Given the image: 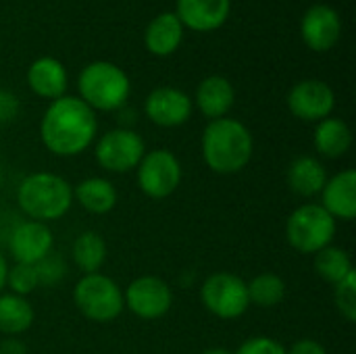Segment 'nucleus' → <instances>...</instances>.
<instances>
[{"instance_id":"obj_24","label":"nucleus","mask_w":356,"mask_h":354,"mask_svg":"<svg viewBox=\"0 0 356 354\" xmlns=\"http://www.w3.org/2000/svg\"><path fill=\"white\" fill-rule=\"evenodd\" d=\"M73 261L86 273H98L106 261V242L96 232H83L73 242Z\"/></svg>"},{"instance_id":"obj_20","label":"nucleus","mask_w":356,"mask_h":354,"mask_svg":"<svg viewBox=\"0 0 356 354\" xmlns=\"http://www.w3.org/2000/svg\"><path fill=\"white\" fill-rule=\"evenodd\" d=\"M325 182H327L325 167L315 156H298L288 167V186L298 196L309 198V196L321 194V190L325 188Z\"/></svg>"},{"instance_id":"obj_36","label":"nucleus","mask_w":356,"mask_h":354,"mask_svg":"<svg viewBox=\"0 0 356 354\" xmlns=\"http://www.w3.org/2000/svg\"><path fill=\"white\" fill-rule=\"evenodd\" d=\"M0 188H2V165H0Z\"/></svg>"},{"instance_id":"obj_29","label":"nucleus","mask_w":356,"mask_h":354,"mask_svg":"<svg viewBox=\"0 0 356 354\" xmlns=\"http://www.w3.org/2000/svg\"><path fill=\"white\" fill-rule=\"evenodd\" d=\"M33 267H35L38 284L48 286V288L50 286H56L58 282H63V277L67 273V265H65L63 257L60 255H54L52 250L44 259H40Z\"/></svg>"},{"instance_id":"obj_27","label":"nucleus","mask_w":356,"mask_h":354,"mask_svg":"<svg viewBox=\"0 0 356 354\" xmlns=\"http://www.w3.org/2000/svg\"><path fill=\"white\" fill-rule=\"evenodd\" d=\"M6 284L13 290V294L17 296H27L29 292H33L40 284H38V275H35V267L33 265H23L17 263L15 267L8 269L6 273Z\"/></svg>"},{"instance_id":"obj_15","label":"nucleus","mask_w":356,"mask_h":354,"mask_svg":"<svg viewBox=\"0 0 356 354\" xmlns=\"http://www.w3.org/2000/svg\"><path fill=\"white\" fill-rule=\"evenodd\" d=\"M232 10V0H177L175 15L192 31L219 29Z\"/></svg>"},{"instance_id":"obj_30","label":"nucleus","mask_w":356,"mask_h":354,"mask_svg":"<svg viewBox=\"0 0 356 354\" xmlns=\"http://www.w3.org/2000/svg\"><path fill=\"white\" fill-rule=\"evenodd\" d=\"M236 354H288V351L273 338H267V336H254V338H248Z\"/></svg>"},{"instance_id":"obj_31","label":"nucleus","mask_w":356,"mask_h":354,"mask_svg":"<svg viewBox=\"0 0 356 354\" xmlns=\"http://www.w3.org/2000/svg\"><path fill=\"white\" fill-rule=\"evenodd\" d=\"M17 115H19V98L8 90H0V125L15 121Z\"/></svg>"},{"instance_id":"obj_13","label":"nucleus","mask_w":356,"mask_h":354,"mask_svg":"<svg viewBox=\"0 0 356 354\" xmlns=\"http://www.w3.org/2000/svg\"><path fill=\"white\" fill-rule=\"evenodd\" d=\"M144 111L152 123H156L161 127H177L190 119L192 100L184 90L163 86L148 94V98L144 102Z\"/></svg>"},{"instance_id":"obj_26","label":"nucleus","mask_w":356,"mask_h":354,"mask_svg":"<svg viewBox=\"0 0 356 354\" xmlns=\"http://www.w3.org/2000/svg\"><path fill=\"white\" fill-rule=\"evenodd\" d=\"M246 288L250 305L261 309H273L286 298V284L275 273H261L250 284H246Z\"/></svg>"},{"instance_id":"obj_35","label":"nucleus","mask_w":356,"mask_h":354,"mask_svg":"<svg viewBox=\"0 0 356 354\" xmlns=\"http://www.w3.org/2000/svg\"><path fill=\"white\" fill-rule=\"evenodd\" d=\"M202 354H232L229 351H225V348H209V351H204Z\"/></svg>"},{"instance_id":"obj_17","label":"nucleus","mask_w":356,"mask_h":354,"mask_svg":"<svg viewBox=\"0 0 356 354\" xmlns=\"http://www.w3.org/2000/svg\"><path fill=\"white\" fill-rule=\"evenodd\" d=\"M323 194V209L334 219L353 221L356 215V173L353 169H346L332 179L325 182Z\"/></svg>"},{"instance_id":"obj_32","label":"nucleus","mask_w":356,"mask_h":354,"mask_svg":"<svg viewBox=\"0 0 356 354\" xmlns=\"http://www.w3.org/2000/svg\"><path fill=\"white\" fill-rule=\"evenodd\" d=\"M288 354H327V351H325V346L321 342L305 338V340L294 342V346L288 351Z\"/></svg>"},{"instance_id":"obj_22","label":"nucleus","mask_w":356,"mask_h":354,"mask_svg":"<svg viewBox=\"0 0 356 354\" xmlns=\"http://www.w3.org/2000/svg\"><path fill=\"white\" fill-rule=\"evenodd\" d=\"M73 196L88 213L94 215H104L117 204V190L104 177H88L79 182L73 190Z\"/></svg>"},{"instance_id":"obj_33","label":"nucleus","mask_w":356,"mask_h":354,"mask_svg":"<svg viewBox=\"0 0 356 354\" xmlns=\"http://www.w3.org/2000/svg\"><path fill=\"white\" fill-rule=\"evenodd\" d=\"M0 354H25V344L17 338H6L0 344Z\"/></svg>"},{"instance_id":"obj_14","label":"nucleus","mask_w":356,"mask_h":354,"mask_svg":"<svg viewBox=\"0 0 356 354\" xmlns=\"http://www.w3.org/2000/svg\"><path fill=\"white\" fill-rule=\"evenodd\" d=\"M8 250L17 263L35 265L52 250V232L46 223L23 221L8 236Z\"/></svg>"},{"instance_id":"obj_18","label":"nucleus","mask_w":356,"mask_h":354,"mask_svg":"<svg viewBox=\"0 0 356 354\" xmlns=\"http://www.w3.org/2000/svg\"><path fill=\"white\" fill-rule=\"evenodd\" d=\"M234 100H236L234 86L223 75H209L198 83L196 106L211 121L225 117L229 108L234 106Z\"/></svg>"},{"instance_id":"obj_6","label":"nucleus","mask_w":356,"mask_h":354,"mask_svg":"<svg viewBox=\"0 0 356 354\" xmlns=\"http://www.w3.org/2000/svg\"><path fill=\"white\" fill-rule=\"evenodd\" d=\"M73 300L79 313L94 323L117 319L125 305L121 288L102 273L83 275L73 290Z\"/></svg>"},{"instance_id":"obj_34","label":"nucleus","mask_w":356,"mask_h":354,"mask_svg":"<svg viewBox=\"0 0 356 354\" xmlns=\"http://www.w3.org/2000/svg\"><path fill=\"white\" fill-rule=\"evenodd\" d=\"M6 273H8L6 259H4V257H2V252H0V292H2V288L6 286Z\"/></svg>"},{"instance_id":"obj_11","label":"nucleus","mask_w":356,"mask_h":354,"mask_svg":"<svg viewBox=\"0 0 356 354\" xmlns=\"http://www.w3.org/2000/svg\"><path fill=\"white\" fill-rule=\"evenodd\" d=\"M334 90L319 79H302L288 94V106L300 121H323L334 111Z\"/></svg>"},{"instance_id":"obj_9","label":"nucleus","mask_w":356,"mask_h":354,"mask_svg":"<svg viewBox=\"0 0 356 354\" xmlns=\"http://www.w3.org/2000/svg\"><path fill=\"white\" fill-rule=\"evenodd\" d=\"M146 154L144 140L125 127L106 131L96 144V161L102 169L113 173H127L136 169Z\"/></svg>"},{"instance_id":"obj_12","label":"nucleus","mask_w":356,"mask_h":354,"mask_svg":"<svg viewBox=\"0 0 356 354\" xmlns=\"http://www.w3.org/2000/svg\"><path fill=\"white\" fill-rule=\"evenodd\" d=\"M342 33V19L336 8L330 4H315L311 6L300 21V35L302 42L315 50L325 52L334 48Z\"/></svg>"},{"instance_id":"obj_16","label":"nucleus","mask_w":356,"mask_h":354,"mask_svg":"<svg viewBox=\"0 0 356 354\" xmlns=\"http://www.w3.org/2000/svg\"><path fill=\"white\" fill-rule=\"evenodd\" d=\"M27 86L40 98L56 100L67 92V69L54 56H40L27 69Z\"/></svg>"},{"instance_id":"obj_10","label":"nucleus","mask_w":356,"mask_h":354,"mask_svg":"<svg viewBox=\"0 0 356 354\" xmlns=\"http://www.w3.org/2000/svg\"><path fill=\"white\" fill-rule=\"evenodd\" d=\"M129 311L140 319H159L169 313L173 292L167 282L156 275H142L134 280L123 296Z\"/></svg>"},{"instance_id":"obj_2","label":"nucleus","mask_w":356,"mask_h":354,"mask_svg":"<svg viewBox=\"0 0 356 354\" xmlns=\"http://www.w3.org/2000/svg\"><path fill=\"white\" fill-rule=\"evenodd\" d=\"M252 134L238 119L221 117L207 125L202 134V156L209 169L221 175L242 171L252 159Z\"/></svg>"},{"instance_id":"obj_1","label":"nucleus","mask_w":356,"mask_h":354,"mask_svg":"<svg viewBox=\"0 0 356 354\" xmlns=\"http://www.w3.org/2000/svg\"><path fill=\"white\" fill-rule=\"evenodd\" d=\"M96 131V113L79 96L52 100L40 123L42 142L56 156L81 154L94 142Z\"/></svg>"},{"instance_id":"obj_8","label":"nucleus","mask_w":356,"mask_h":354,"mask_svg":"<svg viewBox=\"0 0 356 354\" xmlns=\"http://www.w3.org/2000/svg\"><path fill=\"white\" fill-rule=\"evenodd\" d=\"M136 169L140 190L156 200L171 196L181 182V165L177 156L167 148L146 152Z\"/></svg>"},{"instance_id":"obj_28","label":"nucleus","mask_w":356,"mask_h":354,"mask_svg":"<svg viewBox=\"0 0 356 354\" xmlns=\"http://www.w3.org/2000/svg\"><path fill=\"white\" fill-rule=\"evenodd\" d=\"M334 300L336 307L340 311V315L346 321H356V273L353 271L348 277H344L340 284H336V292H334Z\"/></svg>"},{"instance_id":"obj_3","label":"nucleus","mask_w":356,"mask_h":354,"mask_svg":"<svg viewBox=\"0 0 356 354\" xmlns=\"http://www.w3.org/2000/svg\"><path fill=\"white\" fill-rule=\"evenodd\" d=\"M21 211L40 223L60 219L73 204V188L56 173H31L17 188Z\"/></svg>"},{"instance_id":"obj_19","label":"nucleus","mask_w":356,"mask_h":354,"mask_svg":"<svg viewBox=\"0 0 356 354\" xmlns=\"http://www.w3.org/2000/svg\"><path fill=\"white\" fill-rule=\"evenodd\" d=\"M184 40V25L175 13H161L156 15L144 33V44L148 52L154 56H169L173 54Z\"/></svg>"},{"instance_id":"obj_23","label":"nucleus","mask_w":356,"mask_h":354,"mask_svg":"<svg viewBox=\"0 0 356 354\" xmlns=\"http://www.w3.org/2000/svg\"><path fill=\"white\" fill-rule=\"evenodd\" d=\"M33 323L31 305L17 294H0V332L6 336H19Z\"/></svg>"},{"instance_id":"obj_25","label":"nucleus","mask_w":356,"mask_h":354,"mask_svg":"<svg viewBox=\"0 0 356 354\" xmlns=\"http://www.w3.org/2000/svg\"><path fill=\"white\" fill-rule=\"evenodd\" d=\"M315 271L319 277H323L330 284H340L344 277H348L353 269V261L344 248L338 246H325L315 255Z\"/></svg>"},{"instance_id":"obj_7","label":"nucleus","mask_w":356,"mask_h":354,"mask_svg":"<svg viewBox=\"0 0 356 354\" xmlns=\"http://www.w3.org/2000/svg\"><path fill=\"white\" fill-rule=\"evenodd\" d=\"M200 300L219 319H238L250 307L246 282L234 273H215L200 288Z\"/></svg>"},{"instance_id":"obj_21","label":"nucleus","mask_w":356,"mask_h":354,"mask_svg":"<svg viewBox=\"0 0 356 354\" xmlns=\"http://www.w3.org/2000/svg\"><path fill=\"white\" fill-rule=\"evenodd\" d=\"M353 146V131L346 121L327 117L317 123L315 129V148L327 159L344 156Z\"/></svg>"},{"instance_id":"obj_4","label":"nucleus","mask_w":356,"mask_h":354,"mask_svg":"<svg viewBox=\"0 0 356 354\" xmlns=\"http://www.w3.org/2000/svg\"><path fill=\"white\" fill-rule=\"evenodd\" d=\"M79 98L92 111H117L131 92L127 73L108 61H94L86 65L77 77Z\"/></svg>"},{"instance_id":"obj_5","label":"nucleus","mask_w":356,"mask_h":354,"mask_svg":"<svg viewBox=\"0 0 356 354\" xmlns=\"http://www.w3.org/2000/svg\"><path fill=\"white\" fill-rule=\"evenodd\" d=\"M334 236L336 219L321 204L298 207L286 223V238L290 246L302 255H317L332 244Z\"/></svg>"}]
</instances>
